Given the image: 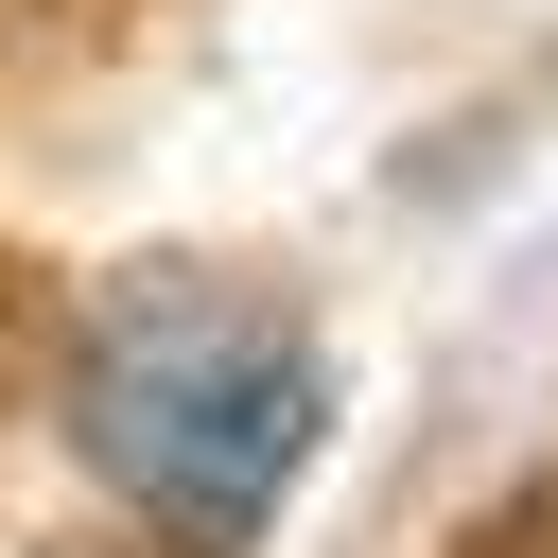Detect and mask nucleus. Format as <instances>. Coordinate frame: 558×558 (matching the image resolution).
Returning <instances> with one entry per match:
<instances>
[{"label": "nucleus", "instance_id": "obj_1", "mask_svg": "<svg viewBox=\"0 0 558 558\" xmlns=\"http://www.w3.org/2000/svg\"><path fill=\"white\" fill-rule=\"evenodd\" d=\"M314 418H331V366L227 296H122L70 349V436L140 506L157 558H244L279 523V488L314 471Z\"/></svg>", "mask_w": 558, "mask_h": 558}, {"label": "nucleus", "instance_id": "obj_2", "mask_svg": "<svg viewBox=\"0 0 558 558\" xmlns=\"http://www.w3.org/2000/svg\"><path fill=\"white\" fill-rule=\"evenodd\" d=\"M453 558H558V471H523V488H488V506L453 523Z\"/></svg>", "mask_w": 558, "mask_h": 558}]
</instances>
